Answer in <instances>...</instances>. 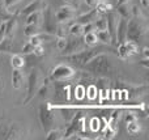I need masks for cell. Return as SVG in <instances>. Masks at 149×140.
Returning a JSON list of instances; mask_svg holds the SVG:
<instances>
[{
    "mask_svg": "<svg viewBox=\"0 0 149 140\" xmlns=\"http://www.w3.org/2000/svg\"><path fill=\"white\" fill-rule=\"evenodd\" d=\"M82 68L89 71V72L97 73V75H101V76H113L116 72L111 60L103 52H100L95 56H93L86 64L82 65Z\"/></svg>",
    "mask_w": 149,
    "mask_h": 140,
    "instance_id": "6da1fadb",
    "label": "cell"
},
{
    "mask_svg": "<svg viewBox=\"0 0 149 140\" xmlns=\"http://www.w3.org/2000/svg\"><path fill=\"white\" fill-rule=\"evenodd\" d=\"M147 33L148 28L143 17H131L130 20H127L126 39L134 41L139 45L147 39Z\"/></svg>",
    "mask_w": 149,
    "mask_h": 140,
    "instance_id": "7a4b0ae2",
    "label": "cell"
},
{
    "mask_svg": "<svg viewBox=\"0 0 149 140\" xmlns=\"http://www.w3.org/2000/svg\"><path fill=\"white\" fill-rule=\"evenodd\" d=\"M45 81V77L42 76L41 73V70L39 68H33V70L29 72L28 75V86H26V97L25 100L22 101V105H28L31 100L36 97L37 94V91L39 89V86L43 84Z\"/></svg>",
    "mask_w": 149,
    "mask_h": 140,
    "instance_id": "3957f363",
    "label": "cell"
},
{
    "mask_svg": "<svg viewBox=\"0 0 149 140\" xmlns=\"http://www.w3.org/2000/svg\"><path fill=\"white\" fill-rule=\"evenodd\" d=\"M102 51H105V50L93 46L92 49H89V50L84 49V50H81V51H77V52H73V54L67 55L65 59L70 63H72V64L77 65V67H82V65L86 64L93 56H95L97 54H100V52H102Z\"/></svg>",
    "mask_w": 149,
    "mask_h": 140,
    "instance_id": "277c9868",
    "label": "cell"
},
{
    "mask_svg": "<svg viewBox=\"0 0 149 140\" xmlns=\"http://www.w3.org/2000/svg\"><path fill=\"white\" fill-rule=\"evenodd\" d=\"M24 136H25V130L20 126V123L7 122V120L0 122V139L12 140L22 139Z\"/></svg>",
    "mask_w": 149,
    "mask_h": 140,
    "instance_id": "5b68a950",
    "label": "cell"
},
{
    "mask_svg": "<svg viewBox=\"0 0 149 140\" xmlns=\"http://www.w3.org/2000/svg\"><path fill=\"white\" fill-rule=\"evenodd\" d=\"M38 118L39 122L42 125V128L45 131H50L51 128H55V123H56V118H55V113L52 110V106L49 104H41L38 107Z\"/></svg>",
    "mask_w": 149,
    "mask_h": 140,
    "instance_id": "8992f818",
    "label": "cell"
},
{
    "mask_svg": "<svg viewBox=\"0 0 149 140\" xmlns=\"http://www.w3.org/2000/svg\"><path fill=\"white\" fill-rule=\"evenodd\" d=\"M42 29L45 33H50V34H54L55 36V30H56V25H58V21L55 18V13L52 12V9L50 7H45L43 8V12H42Z\"/></svg>",
    "mask_w": 149,
    "mask_h": 140,
    "instance_id": "52a82bcc",
    "label": "cell"
},
{
    "mask_svg": "<svg viewBox=\"0 0 149 140\" xmlns=\"http://www.w3.org/2000/svg\"><path fill=\"white\" fill-rule=\"evenodd\" d=\"M74 75V70L67 64H59L55 68H52L50 72V79L54 81H63L71 79Z\"/></svg>",
    "mask_w": 149,
    "mask_h": 140,
    "instance_id": "ba28073f",
    "label": "cell"
},
{
    "mask_svg": "<svg viewBox=\"0 0 149 140\" xmlns=\"http://www.w3.org/2000/svg\"><path fill=\"white\" fill-rule=\"evenodd\" d=\"M106 15V22H107V28L106 30L109 31L111 37V45H118L116 43V28H118V22H119V15L115 12L114 9L109 10Z\"/></svg>",
    "mask_w": 149,
    "mask_h": 140,
    "instance_id": "9c48e42d",
    "label": "cell"
},
{
    "mask_svg": "<svg viewBox=\"0 0 149 140\" xmlns=\"http://www.w3.org/2000/svg\"><path fill=\"white\" fill-rule=\"evenodd\" d=\"M86 49V45H85L84 39H81L80 37H73L72 38L68 39L67 38V45L65 47L60 51L62 55H70V54H73V52H77V51H81V50Z\"/></svg>",
    "mask_w": 149,
    "mask_h": 140,
    "instance_id": "30bf717a",
    "label": "cell"
},
{
    "mask_svg": "<svg viewBox=\"0 0 149 140\" xmlns=\"http://www.w3.org/2000/svg\"><path fill=\"white\" fill-rule=\"evenodd\" d=\"M82 127H84V117L81 115V113H79V114H76V117L72 119V122H71V125L68 126V128L64 131L63 139L72 138L73 135H77V134L82 130Z\"/></svg>",
    "mask_w": 149,
    "mask_h": 140,
    "instance_id": "8fae6325",
    "label": "cell"
},
{
    "mask_svg": "<svg viewBox=\"0 0 149 140\" xmlns=\"http://www.w3.org/2000/svg\"><path fill=\"white\" fill-rule=\"evenodd\" d=\"M74 16H76V12H74L73 7H71L68 4L60 7L59 10L55 13V18H56L58 22H68L70 20H72Z\"/></svg>",
    "mask_w": 149,
    "mask_h": 140,
    "instance_id": "7c38bea8",
    "label": "cell"
},
{
    "mask_svg": "<svg viewBox=\"0 0 149 140\" xmlns=\"http://www.w3.org/2000/svg\"><path fill=\"white\" fill-rule=\"evenodd\" d=\"M98 17H100V13H98L97 9L93 7L92 9H89L88 12L80 15L79 17L76 18V20H77V22H79V24H81V25H85V24H89V22H93V21H95Z\"/></svg>",
    "mask_w": 149,
    "mask_h": 140,
    "instance_id": "4fadbf2b",
    "label": "cell"
},
{
    "mask_svg": "<svg viewBox=\"0 0 149 140\" xmlns=\"http://www.w3.org/2000/svg\"><path fill=\"white\" fill-rule=\"evenodd\" d=\"M0 51L8 52V54H16L17 52V46L15 43L13 37H4L3 41L0 42Z\"/></svg>",
    "mask_w": 149,
    "mask_h": 140,
    "instance_id": "5bb4252c",
    "label": "cell"
},
{
    "mask_svg": "<svg viewBox=\"0 0 149 140\" xmlns=\"http://www.w3.org/2000/svg\"><path fill=\"white\" fill-rule=\"evenodd\" d=\"M126 33H127V20L126 18H119L118 28H116V43H122L126 41Z\"/></svg>",
    "mask_w": 149,
    "mask_h": 140,
    "instance_id": "9a60e30c",
    "label": "cell"
},
{
    "mask_svg": "<svg viewBox=\"0 0 149 140\" xmlns=\"http://www.w3.org/2000/svg\"><path fill=\"white\" fill-rule=\"evenodd\" d=\"M45 7H46V3H45L43 0H34V1H31L30 4H28L25 8H24V10L21 12V15L28 16L29 13L36 12V10H41V9H43Z\"/></svg>",
    "mask_w": 149,
    "mask_h": 140,
    "instance_id": "2e32d148",
    "label": "cell"
},
{
    "mask_svg": "<svg viewBox=\"0 0 149 140\" xmlns=\"http://www.w3.org/2000/svg\"><path fill=\"white\" fill-rule=\"evenodd\" d=\"M116 13L119 15V17L122 18H126V20H130L132 17V10H131V5L128 3H122V4H116L115 7Z\"/></svg>",
    "mask_w": 149,
    "mask_h": 140,
    "instance_id": "e0dca14e",
    "label": "cell"
},
{
    "mask_svg": "<svg viewBox=\"0 0 149 140\" xmlns=\"http://www.w3.org/2000/svg\"><path fill=\"white\" fill-rule=\"evenodd\" d=\"M12 86L16 91H20L24 86V75L21 72V70L18 68H13L12 72Z\"/></svg>",
    "mask_w": 149,
    "mask_h": 140,
    "instance_id": "ac0fdd59",
    "label": "cell"
},
{
    "mask_svg": "<svg viewBox=\"0 0 149 140\" xmlns=\"http://www.w3.org/2000/svg\"><path fill=\"white\" fill-rule=\"evenodd\" d=\"M55 93H56L55 94L56 101H65V100H68V97H70V89L65 85H56Z\"/></svg>",
    "mask_w": 149,
    "mask_h": 140,
    "instance_id": "d6986e66",
    "label": "cell"
},
{
    "mask_svg": "<svg viewBox=\"0 0 149 140\" xmlns=\"http://www.w3.org/2000/svg\"><path fill=\"white\" fill-rule=\"evenodd\" d=\"M94 8L97 9V12L100 13V15H102V13H107L109 10L113 9V5H111L107 0H102V1H97V3H95Z\"/></svg>",
    "mask_w": 149,
    "mask_h": 140,
    "instance_id": "ffe728a7",
    "label": "cell"
},
{
    "mask_svg": "<svg viewBox=\"0 0 149 140\" xmlns=\"http://www.w3.org/2000/svg\"><path fill=\"white\" fill-rule=\"evenodd\" d=\"M16 26H17V20H16L15 17L8 20L7 22H5V37H13Z\"/></svg>",
    "mask_w": 149,
    "mask_h": 140,
    "instance_id": "44dd1931",
    "label": "cell"
},
{
    "mask_svg": "<svg viewBox=\"0 0 149 140\" xmlns=\"http://www.w3.org/2000/svg\"><path fill=\"white\" fill-rule=\"evenodd\" d=\"M84 42H85V45L86 46H90V47H93V46H97V43H98V38H97V36H95V31H89V33H85L84 34Z\"/></svg>",
    "mask_w": 149,
    "mask_h": 140,
    "instance_id": "7402d4cb",
    "label": "cell"
},
{
    "mask_svg": "<svg viewBox=\"0 0 149 140\" xmlns=\"http://www.w3.org/2000/svg\"><path fill=\"white\" fill-rule=\"evenodd\" d=\"M95 36L98 38V42H102L105 45H111V37L107 30H95Z\"/></svg>",
    "mask_w": 149,
    "mask_h": 140,
    "instance_id": "603a6c76",
    "label": "cell"
},
{
    "mask_svg": "<svg viewBox=\"0 0 149 140\" xmlns=\"http://www.w3.org/2000/svg\"><path fill=\"white\" fill-rule=\"evenodd\" d=\"M10 64H12L13 68H18V70H21V68L25 65V59L18 54H13L12 58H10Z\"/></svg>",
    "mask_w": 149,
    "mask_h": 140,
    "instance_id": "cb8c5ba5",
    "label": "cell"
},
{
    "mask_svg": "<svg viewBox=\"0 0 149 140\" xmlns=\"http://www.w3.org/2000/svg\"><path fill=\"white\" fill-rule=\"evenodd\" d=\"M25 17H26V24H36V25H38V24L41 22L42 13L39 12V10H36V12L29 13Z\"/></svg>",
    "mask_w": 149,
    "mask_h": 140,
    "instance_id": "d4e9b609",
    "label": "cell"
},
{
    "mask_svg": "<svg viewBox=\"0 0 149 140\" xmlns=\"http://www.w3.org/2000/svg\"><path fill=\"white\" fill-rule=\"evenodd\" d=\"M38 33H41V30L38 29V25H36V24H26L25 29H24V34L26 37L37 36Z\"/></svg>",
    "mask_w": 149,
    "mask_h": 140,
    "instance_id": "484cf974",
    "label": "cell"
},
{
    "mask_svg": "<svg viewBox=\"0 0 149 140\" xmlns=\"http://www.w3.org/2000/svg\"><path fill=\"white\" fill-rule=\"evenodd\" d=\"M68 33H70L71 36H73V37H80L82 34V25L76 21V22L72 24V25L70 26V29H68Z\"/></svg>",
    "mask_w": 149,
    "mask_h": 140,
    "instance_id": "4316f807",
    "label": "cell"
},
{
    "mask_svg": "<svg viewBox=\"0 0 149 140\" xmlns=\"http://www.w3.org/2000/svg\"><path fill=\"white\" fill-rule=\"evenodd\" d=\"M93 25H94V31L95 30H106L107 28V22H106V17H98L95 21H93Z\"/></svg>",
    "mask_w": 149,
    "mask_h": 140,
    "instance_id": "83f0119b",
    "label": "cell"
},
{
    "mask_svg": "<svg viewBox=\"0 0 149 140\" xmlns=\"http://www.w3.org/2000/svg\"><path fill=\"white\" fill-rule=\"evenodd\" d=\"M127 130H128V132L131 134V135H136V134L140 132V130H141V127H140V125L137 123V120H132V122L127 123Z\"/></svg>",
    "mask_w": 149,
    "mask_h": 140,
    "instance_id": "f1b7e54d",
    "label": "cell"
},
{
    "mask_svg": "<svg viewBox=\"0 0 149 140\" xmlns=\"http://www.w3.org/2000/svg\"><path fill=\"white\" fill-rule=\"evenodd\" d=\"M46 139L47 140H60V139H63V134H62V131L51 128L50 131H47Z\"/></svg>",
    "mask_w": 149,
    "mask_h": 140,
    "instance_id": "f546056e",
    "label": "cell"
},
{
    "mask_svg": "<svg viewBox=\"0 0 149 140\" xmlns=\"http://www.w3.org/2000/svg\"><path fill=\"white\" fill-rule=\"evenodd\" d=\"M67 34H68V29L63 25V22L58 24L56 30H55V37H67Z\"/></svg>",
    "mask_w": 149,
    "mask_h": 140,
    "instance_id": "4dcf8cb0",
    "label": "cell"
},
{
    "mask_svg": "<svg viewBox=\"0 0 149 140\" xmlns=\"http://www.w3.org/2000/svg\"><path fill=\"white\" fill-rule=\"evenodd\" d=\"M67 45V37H56V49L62 51Z\"/></svg>",
    "mask_w": 149,
    "mask_h": 140,
    "instance_id": "1f68e13d",
    "label": "cell"
},
{
    "mask_svg": "<svg viewBox=\"0 0 149 140\" xmlns=\"http://www.w3.org/2000/svg\"><path fill=\"white\" fill-rule=\"evenodd\" d=\"M33 51H34V46L30 43V42H26V43L22 46V49H21L20 52H22V54H33Z\"/></svg>",
    "mask_w": 149,
    "mask_h": 140,
    "instance_id": "d6a6232c",
    "label": "cell"
},
{
    "mask_svg": "<svg viewBox=\"0 0 149 140\" xmlns=\"http://www.w3.org/2000/svg\"><path fill=\"white\" fill-rule=\"evenodd\" d=\"M29 42H30L34 47L38 46V45H42V41H41V38L38 37V34H37V36H33V37H29Z\"/></svg>",
    "mask_w": 149,
    "mask_h": 140,
    "instance_id": "836d02e7",
    "label": "cell"
},
{
    "mask_svg": "<svg viewBox=\"0 0 149 140\" xmlns=\"http://www.w3.org/2000/svg\"><path fill=\"white\" fill-rule=\"evenodd\" d=\"M135 119H136V115H135L132 111H127L126 115H124V122H126V125L130 122H132V120H135Z\"/></svg>",
    "mask_w": 149,
    "mask_h": 140,
    "instance_id": "e575fe53",
    "label": "cell"
},
{
    "mask_svg": "<svg viewBox=\"0 0 149 140\" xmlns=\"http://www.w3.org/2000/svg\"><path fill=\"white\" fill-rule=\"evenodd\" d=\"M33 54L37 55V56H42V55L45 54V47L42 46V45H38V46H36V47H34Z\"/></svg>",
    "mask_w": 149,
    "mask_h": 140,
    "instance_id": "d590c367",
    "label": "cell"
},
{
    "mask_svg": "<svg viewBox=\"0 0 149 140\" xmlns=\"http://www.w3.org/2000/svg\"><path fill=\"white\" fill-rule=\"evenodd\" d=\"M89 31H94V25H93V22H89V24L82 25V34L89 33Z\"/></svg>",
    "mask_w": 149,
    "mask_h": 140,
    "instance_id": "8d00e7d4",
    "label": "cell"
},
{
    "mask_svg": "<svg viewBox=\"0 0 149 140\" xmlns=\"http://www.w3.org/2000/svg\"><path fill=\"white\" fill-rule=\"evenodd\" d=\"M139 7L143 10H148L149 8V0H139Z\"/></svg>",
    "mask_w": 149,
    "mask_h": 140,
    "instance_id": "74e56055",
    "label": "cell"
},
{
    "mask_svg": "<svg viewBox=\"0 0 149 140\" xmlns=\"http://www.w3.org/2000/svg\"><path fill=\"white\" fill-rule=\"evenodd\" d=\"M18 1H21V0H4V7L7 8V9H9L12 5L17 4Z\"/></svg>",
    "mask_w": 149,
    "mask_h": 140,
    "instance_id": "f35d334b",
    "label": "cell"
},
{
    "mask_svg": "<svg viewBox=\"0 0 149 140\" xmlns=\"http://www.w3.org/2000/svg\"><path fill=\"white\" fill-rule=\"evenodd\" d=\"M5 37V22L0 24V42L3 41V38Z\"/></svg>",
    "mask_w": 149,
    "mask_h": 140,
    "instance_id": "ab89813d",
    "label": "cell"
},
{
    "mask_svg": "<svg viewBox=\"0 0 149 140\" xmlns=\"http://www.w3.org/2000/svg\"><path fill=\"white\" fill-rule=\"evenodd\" d=\"M4 86H5V84H4V77L0 75V97L3 96V92H4Z\"/></svg>",
    "mask_w": 149,
    "mask_h": 140,
    "instance_id": "60d3db41",
    "label": "cell"
},
{
    "mask_svg": "<svg viewBox=\"0 0 149 140\" xmlns=\"http://www.w3.org/2000/svg\"><path fill=\"white\" fill-rule=\"evenodd\" d=\"M84 3H85V4H86L89 8H93V7L95 5V3H97V1H95V0H84Z\"/></svg>",
    "mask_w": 149,
    "mask_h": 140,
    "instance_id": "b9f144b4",
    "label": "cell"
},
{
    "mask_svg": "<svg viewBox=\"0 0 149 140\" xmlns=\"http://www.w3.org/2000/svg\"><path fill=\"white\" fill-rule=\"evenodd\" d=\"M143 56H144V58H148V59H149V49H148V46H144V47H143Z\"/></svg>",
    "mask_w": 149,
    "mask_h": 140,
    "instance_id": "7bdbcfd3",
    "label": "cell"
},
{
    "mask_svg": "<svg viewBox=\"0 0 149 140\" xmlns=\"http://www.w3.org/2000/svg\"><path fill=\"white\" fill-rule=\"evenodd\" d=\"M140 64L144 65L145 68H149V62H148V58H143V60L140 62Z\"/></svg>",
    "mask_w": 149,
    "mask_h": 140,
    "instance_id": "ee69618b",
    "label": "cell"
},
{
    "mask_svg": "<svg viewBox=\"0 0 149 140\" xmlns=\"http://www.w3.org/2000/svg\"><path fill=\"white\" fill-rule=\"evenodd\" d=\"M116 4H122V3H128L130 0H115Z\"/></svg>",
    "mask_w": 149,
    "mask_h": 140,
    "instance_id": "f6af8a7d",
    "label": "cell"
},
{
    "mask_svg": "<svg viewBox=\"0 0 149 140\" xmlns=\"http://www.w3.org/2000/svg\"><path fill=\"white\" fill-rule=\"evenodd\" d=\"M63 1L65 3V4H68V5H71L73 3V0H63Z\"/></svg>",
    "mask_w": 149,
    "mask_h": 140,
    "instance_id": "bcb514c9",
    "label": "cell"
},
{
    "mask_svg": "<svg viewBox=\"0 0 149 140\" xmlns=\"http://www.w3.org/2000/svg\"><path fill=\"white\" fill-rule=\"evenodd\" d=\"M95 1H102V0H95Z\"/></svg>",
    "mask_w": 149,
    "mask_h": 140,
    "instance_id": "7dc6e473",
    "label": "cell"
},
{
    "mask_svg": "<svg viewBox=\"0 0 149 140\" xmlns=\"http://www.w3.org/2000/svg\"><path fill=\"white\" fill-rule=\"evenodd\" d=\"M76 1H77V0H76Z\"/></svg>",
    "mask_w": 149,
    "mask_h": 140,
    "instance_id": "c3c4849f",
    "label": "cell"
}]
</instances>
